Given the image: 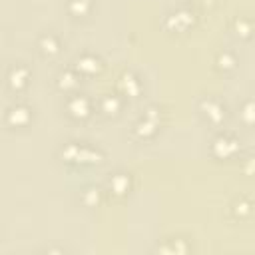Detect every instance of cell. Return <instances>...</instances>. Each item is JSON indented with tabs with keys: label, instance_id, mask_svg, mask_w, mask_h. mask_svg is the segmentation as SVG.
Listing matches in <instances>:
<instances>
[{
	"label": "cell",
	"instance_id": "cell-11",
	"mask_svg": "<svg viewBox=\"0 0 255 255\" xmlns=\"http://www.w3.org/2000/svg\"><path fill=\"white\" fill-rule=\"evenodd\" d=\"M64 46H66V42L56 30H44L34 40V48L40 54V58H44V60H56L64 52Z\"/></svg>",
	"mask_w": 255,
	"mask_h": 255
},
{
	"label": "cell",
	"instance_id": "cell-2",
	"mask_svg": "<svg viewBox=\"0 0 255 255\" xmlns=\"http://www.w3.org/2000/svg\"><path fill=\"white\" fill-rule=\"evenodd\" d=\"M197 20H199V16L193 6L179 4V6L169 8L161 16V28H163V32H167L171 36H183L195 28Z\"/></svg>",
	"mask_w": 255,
	"mask_h": 255
},
{
	"label": "cell",
	"instance_id": "cell-8",
	"mask_svg": "<svg viewBox=\"0 0 255 255\" xmlns=\"http://www.w3.org/2000/svg\"><path fill=\"white\" fill-rule=\"evenodd\" d=\"M32 78H34V72L26 62H12L4 72V86L12 94L22 96L32 86Z\"/></svg>",
	"mask_w": 255,
	"mask_h": 255
},
{
	"label": "cell",
	"instance_id": "cell-18",
	"mask_svg": "<svg viewBox=\"0 0 255 255\" xmlns=\"http://www.w3.org/2000/svg\"><path fill=\"white\" fill-rule=\"evenodd\" d=\"M251 213H253V201H251V197L245 195V193L235 195V197L229 201V205H227V215H229V219H233V221H237V223L247 221V219L251 217Z\"/></svg>",
	"mask_w": 255,
	"mask_h": 255
},
{
	"label": "cell",
	"instance_id": "cell-9",
	"mask_svg": "<svg viewBox=\"0 0 255 255\" xmlns=\"http://www.w3.org/2000/svg\"><path fill=\"white\" fill-rule=\"evenodd\" d=\"M70 64L74 66V70H76L84 80H88V78H98V76L106 70L104 58H102L98 52H94V50H82V52H78Z\"/></svg>",
	"mask_w": 255,
	"mask_h": 255
},
{
	"label": "cell",
	"instance_id": "cell-4",
	"mask_svg": "<svg viewBox=\"0 0 255 255\" xmlns=\"http://www.w3.org/2000/svg\"><path fill=\"white\" fill-rule=\"evenodd\" d=\"M62 112L70 122L86 124L96 116V100L90 94H86L82 90H76V92L64 96Z\"/></svg>",
	"mask_w": 255,
	"mask_h": 255
},
{
	"label": "cell",
	"instance_id": "cell-10",
	"mask_svg": "<svg viewBox=\"0 0 255 255\" xmlns=\"http://www.w3.org/2000/svg\"><path fill=\"white\" fill-rule=\"evenodd\" d=\"M116 92L124 96L126 102L129 100H139L145 92V84H143V78L135 72V70H122L118 80H116Z\"/></svg>",
	"mask_w": 255,
	"mask_h": 255
},
{
	"label": "cell",
	"instance_id": "cell-24",
	"mask_svg": "<svg viewBox=\"0 0 255 255\" xmlns=\"http://www.w3.org/2000/svg\"><path fill=\"white\" fill-rule=\"evenodd\" d=\"M187 2H193V4H201V6H213L217 0H187Z\"/></svg>",
	"mask_w": 255,
	"mask_h": 255
},
{
	"label": "cell",
	"instance_id": "cell-16",
	"mask_svg": "<svg viewBox=\"0 0 255 255\" xmlns=\"http://www.w3.org/2000/svg\"><path fill=\"white\" fill-rule=\"evenodd\" d=\"M78 201L86 209H98V207H102L108 201V193H106L102 183H88V185H84L80 189Z\"/></svg>",
	"mask_w": 255,
	"mask_h": 255
},
{
	"label": "cell",
	"instance_id": "cell-21",
	"mask_svg": "<svg viewBox=\"0 0 255 255\" xmlns=\"http://www.w3.org/2000/svg\"><path fill=\"white\" fill-rule=\"evenodd\" d=\"M237 116H239V124L243 126V128H253V120H255V104H253V100L247 96V98H243L241 102H239V106H237Z\"/></svg>",
	"mask_w": 255,
	"mask_h": 255
},
{
	"label": "cell",
	"instance_id": "cell-17",
	"mask_svg": "<svg viewBox=\"0 0 255 255\" xmlns=\"http://www.w3.org/2000/svg\"><path fill=\"white\" fill-rule=\"evenodd\" d=\"M211 66L217 74L221 76H229L233 74L237 68H239V56L235 50L231 48H219L215 54H213V60H211Z\"/></svg>",
	"mask_w": 255,
	"mask_h": 255
},
{
	"label": "cell",
	"instance_id": "cell-14",
	"mask_svg": "<svg viewBox=\"0 0 255 255\" xmlns=\"http://www.w3.org/2000/svg\"><path fill=\"white\" fill-rule=\"evenodd\" d=\"M161 128H163L161 124H157V122H153V120H149V118L137 116V118L131 122V126H129V137H131L133 141L145 143V141L155 139V137L159 135Z\"/></svg>",
	"mask_w": 255,
	"mask_h": 255
},
{
	"label": "cell",
	"instance_id": "cell-3",
	"mask_svg": "<svg viewBox=\"0 0 255 255\" xmlns=\"http://www.w3.org/2000/svg\"><path fill=\"white\" fill-rule=\"evenodd\" d=\"M207 151L215 161H231V159H237L243 153L239 135L231 129H225V128L215 129V133L209 139Z\"/></svg>",
	"mask_w": 255,
	"mask_h": 255
},
{
	"label": "cell",
	"instance_id": "cell-22",
	"mask_svg": "<svg viewBox=\"0 0 255 255\" xmlns=\"http://www.w3.org/2000/svg\"><path fill=\"white\" fill-rule=\"evenodd\" d=\"M139 116L149 118V120H153V122H157V124L163 126L165 124V118H167V110H165V106H161L157 102H151V104H145L141 108V114Z\"/></svg>",
	"mask_w": 255,
	"mask_h": 255
},
{
	"label": "cell",
	"instance_id": "cell-15",
	"mask_svg": "<svg viewBox=\"0 0 255 255\" xmlns=\"http://www.w3.org/2000/svg\"><path fill=\"white\" fill-rule=\"evenodd\" d=\"M82 82H84V78L74 70L72 64L58 68V72L54 74V88H56L60 94H64V96H66V94H72V92H76V90H80Z\"/></svg>",
	"mask_w": 255,
	"mask_h": 255
},
{
	"label": "cell",
	"instance_id": "cell-23",
	"mask_svg": "<svg viewBox=\"0 0 255 255\" xmlns=\"http://www.w3.org/2000/svg\"><path fill=\"white\" fill-rule=\"evenodd\" d=\"M239 163H241V167H243V175H251L253 173V155L251 153H241L239 157Z\"/></svg>",
	"mask_w": 255,
	"mask_h": 255
},
{
	"label": "cell",
	"instance_id": "cell-19",
	"mask_svg": "<svg viewBox=\"0 0 255 255\" xmlns=\"http://www.w3.org/2000/svg\"><path fill=\"white\" fill-rule=\"evenodd\" d=\"M66 14L76 22H86L96 12V0H66L64 2Z\"/></svg>",
	"mask_w": 255,
	"mask_h": 255
},
{
	"label": "cell",
	"instance_id": "cell-1",
	"mask_svg": "<svg viewBox=\"0 0 255 255\" xmlns=\"http://www.w3.org/2000/svg\"><path fill=\"white\" fill-rule=\"evenodd\" d=\"M56 157L66 167L84 169V167H100L106 163L108 153L100 143L88 141V139H66L56 149Z\"/></svg>",
	"mask_w": 255,
	"mask_h": 255
},
{
	"label": "cell",
	"instance_id": "cell-7",
	"mask_svg": "<svg viewBox=\"0 0 255 255\" xmlns=\"http://www.w3.org/2000/svg\"><path fill=\"white\" fill-rule=\"evenodd\" d=\"M2 120L8 129H28L36 120V108L26 100H16L6 106Z\"/></svg>",
	"mask_w": 255,
	"mask_h": 255
},
{
	"label": "cell",
	"instance_id": "cell-6",
	"mask_svg": "<svg viewBox=\"0 0 255 255\" xmlns=\"http://www.w3.org/2000/svg\"><path fill=\"white\" fill-rule=\"evenodd\" d=\"M104 189L108 193V199H116V201H124L131 195L133 187H135V177L129 169H114L106 175L104 179Z\"/></svg>",
	"mask_w": 255,
	"mask_h": 255
},
{
	"label": "cell",
	"instance_id": "cell-20",
	"mask_svg": "<svg viewBox=\"0 0 255 255\" xmlns=\"http://www.w3.org/2000/svg\"><path fill=\"white\" fill-rule=\"evenodd\" d=\"M231 32L239 40H249L251 34H253V20H251V16H245V14L233 16V20H231Z\"/></svg>",
	"mask_w": 255,
	"mask_h": 255
},
{
	"label": "cell",
	"instance_id": "cell-12",
	"mask_svg": "<svg viewBox=\"0 0 255 255\" xmlns=\"http://www.w3.org/2000/svg\"><path fill=\"white\" fill-rule=\"evenodd\" d=\"M94 100H96V114L102 116V118H106V120H116V118H120L124 114L126 100L116 90L104 92V94H100Z\"/></svg>",
	"mask_w": 255,
	"mask_h": 255
},
{
	"label": "cell",
	"instance_id": "cell-13",
	"mask_svg": "<svg viewBox=\"0 0 255 255\" xmlns=\"http://www.w3.org/2000/svg\"><path fill=\"white\" fill-rule=\"evenodd\" d=\"M153 251L155 253H167V255H187L193 251V241L189 235L173 233V235H167L161 241H157Z\"/></svg>",
	"mask_w": 255,
	"mask_h": 255
},
{
	"label": "cell",
	"instance_id": "cell-5",
	"mask_svg": "<svg viewBox=\"0 0 255 255\" xmlns=\"http://www.w3.org/2000/svg\"><path fill=\"white\" fill-rule=\"evenodd\" d=\"M197 116L201 118V122L213 129H219V128H225L227 120H229V108L227 104L219 98V96H213V94H207V96H201L197 100Z\"/></svg>",
	"mask_w": 255,
	"mask_h": 255
}]
</instances>
